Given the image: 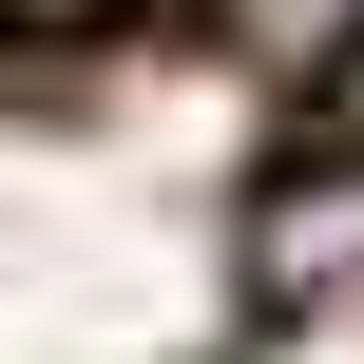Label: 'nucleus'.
Returning a JSON list of instances; mask_svg holds the SVG:
<instances>
[{
    "label": "nucleus",
    "instance_id": "nucleus-1",
    "mask_svg": "<svg viewBox=\"0 0 364 364\" xmlns=\"http://www.w3.org/2000/svg\"><path fill=\"white\" fill-rule=\"evenodd\" d=\"M269 307H307V288H346V250H364V173H326V192H269Z\"/></svg>",
    "mask_w": 364,
    "mask_h": 364
},
{
    "label": "nucleus",
    "instance_id": "nucleus-2",
    "mask_svg": "<svg viewBox=\"0 0 364 364\" xmlns=\"http://www.w3.org/2000/svg\"><path fill=\"white\" fill-rule=\"evenodd\" d=\"M230 19V58H269V77H346L364 58V0H211Z\"/></svg>",
    "mask_w": 364,
    "mask_h": 364
},
{
    "label": "nucleus",
    "instance_id": "nucleus-3",
    "mask_svg": "<svg viewBox=\"0 0 364 364\" xmlns=\"http://www.w3.org/2000/svg\"><path fill=\"white\" fill-rule=\"evenodd\" d=\"M0 19H19V38H96L115 0H0Z\"/></svg>",
    "mask_w": 364,
    "mask_h": 364
},
{
    "label": "nucleus",
    "instance_id": "nucleus-4",
    "mask_svg": "<svg viewBox=\"0 0 364 364\" xmlns=\"http://www.w3.org/2000/svg\"><path fill=\"white\" fill-rule=\"evenodd\" d=\"M346 154H364V58H346Z\"/></svg>",
    "mask_w": 364,
    "mask_h": 364
}]
</instances>
